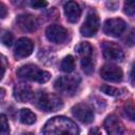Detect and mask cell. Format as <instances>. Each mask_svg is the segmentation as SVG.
Masks as SVG:
<instances>
[{"instance_id": "obj_1", "label": "cell", "mask_w": 135, "mask_h": 135, "mask_svg": "<svg viewBox=\"0 0 135 135\" xmlns=\"http://www.w3.org/2000/svg\"><path fill=\"white\" fill-rule=\"evenodd\" d=\"M44 135H79L77 126L63 116L51 118L43 128Z\"/></svg>"}, {"instance_id": "obj_2", "label": "cell", "mask_w": 135, "mask_h": 135, "mask_svg": "<svg viewBox=\"0 0 135 135\" xmlns=\"http://www.w3.org/2000/svg\"><path fill=\"white\" fill-rule=\"evenodd\" d=\"M17 75L22 79L36 81L39 83H44L51 78V74L49 72L40 70L37 65L34 64H25L20 66L17 70Z\"/></svg>"}, {"instance_id": "obj_3", "label": "cell", "mask_w": 135, "mask_h": 135, "mask_svg": "<svg viewBox=\"0 0 135 135\" xmlns=\"http://www.w3.org/2000/svg\"><path fill=\"white\" fill-rule=\"evenodd\" d=\"M35 104L42 111L45 112H54L58 111L63 107L62 100L55 94L40 92L35 98Z\"/></svg>"}, {"instance_id": "obj_4", "label": "cell", "mask_w": 135, "mask_h": 135, "mask_svg": "<svg viewBox=\"0 0 135 135\" xmlns=\"http://www.w3.org/2000/svg\"><path fill=\"white\" fill-rule=\"evenodd\" d=\"M79 83H80V78L78 76H72V75L61 76L57 78L56 81L54 82V88L60 94L71 96L77 91Z\"/></svg>"}, {"instance_id": "obj_5", "label": "cell", "mask_w": 135, "mask_h": 135, "mask_svg": "<svg viewBox=\"0 0 135 135\" xmlns=\"http://www.w3.org/2000/svg\"><path fill=\"white\" fill-rule=\"evenodd\" d=\"M101 49H102V55L107 60L120 62L124 57L122 49L120 47V45H118L115 42L104 41L101 45Z\"/></svg>"}, {"instance_id": "obj_6", "label": "cell", "mask_w": 135, "mask_h": 135, "mask_svg": "<svg viewBox=\"0 0 135 135\" xmlns=\"http://www.w3.org/2000/svg\"><path fill=\"white\" fill-rule=\"evenodd\" d=\"M126 27L127 23L121 18H110L103 23V32L111 37H119Z\"/></svg>"}, {"instance_id": "obj_7", "label": "cell", "mask_w": 135, "mask_h": 135, "mask_svg": "<svg viewBox=\"0 0 135 135\" xmlns=\"http://www.w3.org/2000/svg\"><path fill=\"white\" fill-rule=\"evenodd\" d=\"M99 28V17L95 12H90L80 27V33L84 37H93Z\"/></svg>"}, {"instance_id": "obj_8", "label": "cell", "mask_w": 135, "mask_h": 135, "mask_svg": "<svg viewBox=\"0 0 135 135\" xmlns=\"http://www.w3.org/2000/svg\"><path fill=\"white\" fill-rule=\"evenodd\" d=\"M73 116L82 123H90L94 119L93 109L86 103H78L72 108Z\"/></svg>"}, {"instance_id": "obj_9", "label": "cell", "mask_w": 135, "mask_h": 135, "mask_svg": "<svg viewBox=\"0 0 135 135\" xmlns=\"http://www.w3.org/2000/svg\"><path fill=\"white\" fill-rule=\"evenodd\" d=\"M45 36L53 43H62L68 38V31L59 24H52L46 27Z\"/></svg>"}, {"instance_id": "obj_10", "label": "cell", "mask_w": 135, "mask_h": 135, "mask_svg": "<svg viewBox=\"0 0 135 135\" xmlns=\"http://www.w3.org/2000/svg\"><path fill=\"white\" fill-rule=\"evenodd\" d=\"M102 79L110 82H118L122 79V70L115 64H104L99 72Z\"/></svg>"}, {"instance_id": "obj_11", "label": "cell", "mask_w": 135, "mask_h": 135, "mask_svg": "<svg viewBox=\"0 0 135 135\" xmlns=\"http://www.w3.org/2000/svg\"><path fill=\"white\" fill-rule=\"evenodd\" d=\"M34 50V43L31 39L28 38H20L17 40L16 45H15V51L14 55L17 59H22L27 56H30L33 53Z\"/></svg>"}, {"instance_id": "obj_12", "label": "cell", "mask_w": 135, "mask_h": 135, "mask_svg": "<svg viewBox=\"0 0 135 135\" xmlns=\"http://www.w3.org/2000/svg\"><path fill=\"white\" fill-rule=\"evenodd\" d=\"M17 25L24 32H34L37 30L39 22L37 18L31 14H21L16 19Z\"/></svg>"}, {"instance_id": "obj_13", "label": "cell", "mask_w": 135, "mask_h": 135, "mask_svg": "<svg viewBox=\"0 0 135 135\" xmlns=\"http://www.w3.org/2000/svg\"><path fill=\"white\" fill-rule=\"evenodd\" d=\"M105 132L108 135H123L124 129L121 121L115 115H109L103 123Z\"/></svg>"}, {"instance_id": "obj_14", "label": "cell", "mask_w": 135, "mask_h": 135, "mask_svg": "<svg viewBox=\"0 0 135 135\" xmlns=\"http://www.w3.org/2000/svg\"><path fill=\"white\" fill-rule=\"evenodd\" d=\"M34 96L32 88L26 83H18L14 86V97L19 102H27Z\"/></svg>"}, {"instance_id": "obj_15", "label": "cell", "mask_w": 135, "mask_h": 135, "mask_svg": "<svg viewBox=\"0 0 135 135\" xmlns=\"http://www.w3.org/2000/svg\"><path fill=\"white\" fill-rule=\"evenodd\" d=\"M63 12L66 17V20L71 23L77 22L81 15V8L79 4L75 1H68L63 6Z\"/></svg>"}, {"instance_id": "obj_16", "label": "cell", "mask_w": 135, "mask_h": 135, "mask_svg": "<svg viewBox=\"0 0 135 135\" xmlns=\"http://www.w3.org/2000/svg\"><path fill=\"white\" fill-rule=\"evenodd\" d=\"M20 121L24 124H33L36 121V115L30 109L20 110Z\"/></svg>"}, {"instance_id": "obj_17", "label": "cell", "mask_w": 135, "mask_h": 135, "mask_svg": "<svg viewBox=\"0 0 135 135\" xmlns=\"http://www.w3.org/2000/svg\"><path fill=\"white\" fill-rule=\"evenodd\" d=\"M75 51H76L82 58H89V57H91V55H92L93 49H92V46H91L90 43H88V42H81V43H79L78 45H76Z\"/></svg>"}, {"instance_id": "obj_18", "label": "cell", "mask_w": 135, "mask_h": 135, "mask_svg": "<svg viewBox=\"0 0 135 135\" xmlns=\"http://www.w3.org/2000/svg\"><path fill=\"white\" fill-rule=\"evenodd\" d=\"M75 69V59L73 56L69 55L63 58V60L60 63V70L64 73H71Z\"/></svg>"}, {"instance_id": "obj_19", "label": "cell", "mask_w": 135, "mask_h": 135, "mask_svg": "<svg viewBox=\"0 0 135 135\" xmlns=\"http://www.w3.org/2000/svg\"><path fill=\"white\" fill-rule=\"evenodd\" d=\"M100 91L107 95H110V96H120L122 95V93L124 92V90L122 89H118V88H114L112 85H109V84H103L100 86Z\"/></svg>"}, {"instance_id": "obj_20", "label": "cell", "mask_w": 135, "mask_h": 135, "mask_svg": "<svg viewBox=\"0 0 135 135\" xmlns=\"http://www.w3.org/2000/svg\"><path fill=\"white\" fill-rule=\"evenodd\" d=\"M81 68H82V71L86 75H90V74L93 73V71H94V63H93L91 57L82 58L81 59Z\"/></svg>"}, {"instance_id": "obj_21", "label": "cell", "mask_w": 135, "mask_h": 135, "mask_svg": "<svg viewBox=\"0 0 135 135\" xmlns=\"http://www.w3.org/2000/svg\"><path fill=\"white\" fill-rule=\"evenodd\" d=\"M0 135H9V126L4 114H0Z\"/></svg>"}, {"instance_id": "obj_22", "label": "cell", "mask_w": 135, "mask_h": 135, "mask_svg": "<svg viewBox=\"0 0 135 135\" xmlns=\"http://www.w3.org/2000/svg\"><path fill=\"white\" fill-rule=\"evenodd\" d=\"M0 41L5 45V46H11L13 44V41H14V37H13V34L11 32H7V31H4L1 36H0Z\"/></svg>"}, {"instance_id": "obj_23", "label": "cell", "mask_w": 135, "mask_h": 135, "mask_svg": "<svg viewBox=\"0 0 135 135\" xmlns=\"http://www.w3.org/2000/svg\"><path fill=\"white\" fill-rule=\"evenodd\" d=\"M123 7H124L123 11H124V13L127 15H129L131 17L134 15L135 8H134V2L133 1H127V2H124V6Z\"/></svg>"}, {"instance_id": "obj_24", "label": "cell", "mask_w": 135, "mask_h": 135, "mask_svg": "<svg viewBox=\"0 0 135 135\" xmlns=\"http://www.w3.org/2000/svg\"><path fill=\"white\" fill-rule=\"evenodd\" d=\"M6 66H7V61H6V58L0 54V80L3 78L4 76V73H5V70H6Z\"/></svg>"}, {"instance_id": "obj_25", "label": "cell", "mask_w": 135, "mask_h": 135, "mask_svg": "<svg viewBox=\"0 0 135 135\" xmlns=\"http://www.w3.org/2000/svg\"><path fill=\"white\" fill-rule=\"evenodd\" d=\"M123 112H124V115L130 119V120H134V107L132 103L130 104H127L123 109Z\"/></svg>"}, {"instance_id": "obj_26", "label": "cell", "mask_w": 135, "mask_h": 135, "mask_svg": "<svg viewBox=\"0 0 135 135\" xmlns=\"http://www.w3.org/2000/svg\"><path fill=\"white\" fill-rule=\"evenodd\" d=\"M31 5L35 8H42V7L47 5V2H45V1H32Z\"/></svg>"}, {"instance_id": "obj_27", "label": "cell", "mask_w": 135, "mask_h": 135, "mask_svg": "<svg viewBox=\"0 0 135 135\" xmlns=\"http://www.w3.org/2000/svg\"><path fill=\"white\" fill-rule=\"evenodd\" d=\"M7 15V9H6V6L0 2V19H3L5 18V16Z\"/></svg>"}, {"instance_id": "obj_28", "label": "cell", "mask_w": 135, "mask_h": 135, "mask_svg": "<svg viewBox=\"0 0 135 135\" xmlns=\"http://www.w3.org/2000/svg\"><path fill=\"white\" fill-rule=\"evenodd\" d=\"M88 135H101L100 131L98 128H92L90 131H89V134Z\"/></svg>"}, {"instance_id": "obj_29", "label": "cell", "mask_w": 135, "mask_h": 135, "mask_svg": "<svg viewBox=\"0 0 135 135\" xmlns=\"http://www.w3.org/2000/svg\"><path fill=\"white\" fill-rule=\"evenodd\" d=\"M107 6L109 7V9H116L118 6V2H107Z\"/></svg>"}, {"instance_id": "obj_30", "label": "cell", "mask_w": 135, "mask_h": 135, "mask_svg": "<svg viewBox=\"0 0 135 135\" xmlns=\"http://www.w3.org/2000/svg\"><path fill=\"white\" fill-rule=\"evenodd\" d=\"M23 135H34V134H32V133H25V134H23Z\"/></svg>"}]
</instances>
